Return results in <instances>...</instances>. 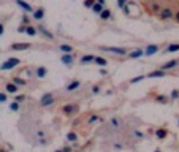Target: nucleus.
Here are the masks:
<instances>
[{"mask_svg": "<svg viewBox=\"0 0 179 152\" xmlns=\"http://www.w3.org/2000/svg\"><path fill=\"white\" fill-rule=\"evenodd\" d=\"M25 33H27V35H30V37H35V35H37V29H35L32 24H29V25L25 27Z\"/></svg>", "mask_w": 179, "mask_h": 152, "instance_id": "4be33fe9", "label": "nucleus"}, {"mask_svg": "<svg viewBox=\"0 0 179 152\" xmlns=\"http://www.w3.org/2000/svg\"><path fill=\"white\" fill-rule=\"evenodd\" d=\"M120 117H111V120H109V125H111L113 128H119L120 127Z\"/></svg>", "mask_w": 179, "mask_h": 152, "instance_id": "412c9836", "label": "nucleus"}, {"mask_svg": "<svg viewBox=\"0 0 179 152\" xmlns=\"http://www.w3.org/2000/svg\"><path fill=\"white\" fill-rule=\"evenodd\" d=\"M95 63L100 65V67H106L108 65V60L105 57H95Z\"/></svg>", "mask_w": 179, "mask_h": 152, "instance_id": "bb28decb", "label": "nucleus"}, {"mask_svg": "<svg viewBox=\"0 0 179 152\" xmlns=\"http://www.w3.org/2000/svg\"><path fill=\"white\" fill-rule=\"evenodd\" d=\"M21 63V60L18 59V57H10L5 63H2L0 65V70L2 72H7V70H11V68H15V67H18Z\"/></svg>", "mask_w": 179, "mask_h": 152, "instance_id": "f257e3e1", "label": "nucleus"}, {"mask_svg": "<svg viewBox=\"0 0 179 152\" xmlns=\"http://www.w3.org/2000/svg\"><path fill=\"white\" fill-rule=\"evenodd\" d=\"M103 10H105V8H103V5H102V3H98V2L92 7V11H94V13H98V15H100V13H102Z\"/></svg>", "mask_w": 179, "mask_h": 152, "instance_id": "c85d7f7f", "label": "nucleus"}, {"mask_svg": "<svg viewBox=\"0 0 179 152\" xmlns=\"http://www.w3.org/2000/svg\"><path fill=\"white\" fill-rule=\"evenodd\" d=\"M154 152H162V150H160V149H155V150H154Z\"/></svg>", "mask_w": 179, "mask_h": 152, "instance_id": "3c124183", "label": "nucleus"}, {"mask_svg": "<svg viewBox=\"0 0 179 152\" xmlns=\"http://www.w3.org/2000/svg\"><path fill=\"white\" fill-rule=\"evenodd\" d=\"M95 3H97V0H84V7L86 8H92Z\"/></svg>", "mask_w": 179, "mask_h": 152, "instance_id": "7c9ffc66", "label": "nucleus"}, {"mask_svg": "<svg viewBox=\"0 0 179 152\" xmlns=\"http://www.w3.org/2000/svg\"><path fill=\"white\" fill-rule=\"evenodd\" d=\"M5 90H7V93H18L19 86L15 84V82H8V84L5 86Z\"/></svg>", "mask_w": 179, "mask_h": 152, "instance_id": "6e6552de", "label": "nucleus"}, {"mask_svg": "<svg viewBox=\"0 0 179 152\" xmlns=\"http://www.w3.org/2000/svg\"><path fill=\"white\" fill-rule=\"evenodd\" d=\"M38 30H40L41 33H43L46 38H49V40H52V38H54V35H52V33H51V32L46 29V27H45L43 24H38Z\"/></svg>", "mask_w": 179, "mask_h": 152, "instance_id": "4468645a", "label": "nucleus"}, {"mask_svg": "<svg viewBox=\"0 0 179 152\" xmlns=\"http://www.w3.org/2000/svg\"><path fill=\"white\" fill-rule=\"evenodd\" d=\"M7 98H8V97H7V92H0V103H5Z\"/></svg>", "mask_w": 179, "mask_h": 152, "instance_id": "4c0bfd02", "label": "nucleus"}, {"mask_svg": "<svg viewBox=\"0 0 179 152\" xmlns=\"http://www.w3.org/2000/svg\"><path fill=\"white\" fill-rule=\"evenodd\" d=\"M76 111H78V105L76 103H70V105L62 106V113L65 116H73V114H76Z\"/></svg>", "mask_w": 179, "mask_h": 152, "instance_id": "20e7f679", "label": "nucleus"}, {"mask_svg": "<svg viewBox=\"0 0 179 152\" xmlns=\"http://www.w3.org/2000/svg\"><path fill=\"white\" fill-rule=\"evenodd\" d=\"M100 49L106 51V52H111V54H116V56H127V52H129L125 48H116V46H103Z\"/></svg>", "mask_w": 179, "mask_h": 152, "instance_id": "f03ea898", "label": "nucleus"}, {"mask_svg": "<svg viewBox=\"0 0 179 152\" xmlns=\"http://www.w3.org/2000/svg\"><path fill=\"white\" fill-rule=\"evenodd\" d=\"M160 5L157 3V2H154L152 5H151V15H152V13H154V15H155V13H160Z\"/></svg>", "mask_w": 179, "mask_h": 152, "instance_id": "cd10ccee", "label": "nucleus"}, {"mask_svg": "<svg viewBox=\"0 0 179 152\" xmlns=\"http://www.w3.org/2000/svg\"><path fill=\"white\" fill-rule=\"evenodd\" d=\"M13 82H15V84H18L19 87L27 84V81H25V79H22V78H19V76H13Z\"/></svg>", "mask_w": 179, "mask_h": 152, "instance_id": "b1692460", "label": "nucleus"}, {"mask_svg": "<svg viewBox=\"0 0 179 152\" xmlns=\"http://www.w3.org/2000/svg\"><path fill=\"white\" fill-rule=\"evenodd\" d=\"M155 100H157L159 103H168V97H167V95H157Z\"/></svg>", "mask_w": 179, "mask_h": 152, "instance_id": "c756f323", "label": "nucleus"}, {"mask_svg": "<svg viewBox=\"0 0 179 152\" xmlns=\"http://www.w3.org/2000/svg\"><path fill=\"white\" fill-rule=\"evenodd\" d=\"M155 136L159 138V140H165V138L168 136V130H167V128H163V127H160V128H157Z\"/></svg>", "mask_w": 179, "mask_h": 152, "instance_id": "dca6fc26", "label": "nucleus"}, {"mask_svg": "<svg viewBox=\"0 0 179 152\" xmlns=\"http://www.w3.org/2000/svg\"><path fill=\"white\" fill-rule=\"evenodd\" d=\"M176 51H179V43H173L165 48V52H176Z\"/></svg>", "mask_w": 179, "mask_h": 152, "instance_id": "5701e85b", "label": "nucleus"}, {"mask_svg": "<svg viewBox=\"0 0 179 152\" xmlns=\"http://www.w3.org/2000/svg\"><path fill=\"white\" fill-rule=\"evenodd\" d=\"M35 75H37V78L43 79V78L48 75V68H46V67H38V68H37V72H35Z\"/></svg>", "mask_w": 179, "mask_h": 152, "instance_id": "2eb2a0df", "label": "nucleus"}, {"mask_svg": "<svg viewBox=\"0 0 179 152\" xmlns=\"http://www.w3.org/2000/svg\"><path fill=\"white\" fill-rule=\"evenodd\" d=\"M10 109H11V111H18V109H19V102H13V103H10Z\"/></svg>", "mask_w": 179, "mask_h": 152, "instance_id": "2f4dec72", "label": "nucleus"}, {"mask_svg": "<svg viewBox=\"0 0 179 152\" xmlns=\"http://www.w3.org/2000/svg\"><path fill=\"white\" fill-rule=\"evenodd\" d=\"M111 16H113V13H111V10H103L102 13H100V18L103 19V21H108V19H111Z\"/></svg>", "mask_w": 179, "mask_h": 152, "instance_id": "aec40b11", "label": "nucleus"}, {"mask_svg": "<svg viewBox=\"0 0 179 152\" xmlns=\"http://www.w3.org/2000/svg\"><path fill=\"white\" fill-rule=\"evenodd\" d=\"M30 46H32L30 43H13L10 48L13 51H25V49H29Z\"/></svg>", "mask_w": 179, "mask_h": 152, "instance_id": "423d86ee", "label": "nucleus"}, {"mask_svg": "<svg viewBox=\"0 0 179 152\" xmlns=\"http://www.w3.org/2000/svg\"><path fill=\"white\" fill-rule=\"evenodd\" d=\"M32 18L37 19V21H41L45 18V8H37L33 13H32Z\"/></svg>", "mask_w": 179, "mask_h": 152, "instance_id": "9d476101", "label": "nucleus"}, {"mask_svg": "<svg viewBox=\"0 0 179 152\" xmlns=\"http://www.w3.org/2000/svg\"><path fill=\"white\" fill-rule=\"evenodd\" d=\"M63 152H72V147H63Z\"/></svg>", "mask_w": 179, "mask_h": 152, "instance_id": "49530a36", "label": "nucleus"}, {"mask_svg": "<svg viewBox=\"0 0 179 152\" xmlns=\"http://www.w3.org/2000/svg\"><path fill=\"white\" fill-rule=\"evenodd\" d=\"M48 143H49V140H48L46 136H45V138H40V140H38V144H40V146H46Z\"/></svg>", "mask_w": 179, "mask_h": 152, "instance_id": "72a5a7b5", "label": "nucleus"}, {"mask_svg": "<svg viewBox=\"0 0 179 152\" xmlns=\"http://www.w3.org/2000/svg\"><path fill=\"white\" fill-rule=\"evenodd\" d=\"M97 120H98V116H97V114H92V116L87 119V122H89V124H94V122H97Z\"/></svg>", "mask_w": 179, "mask_h": 152, "instance_id": "c9c22d12", "label": "nucleus"}, {"mask_svg": "<svg viewBox=\"0 0 179 152\" xmlns=\"http://www.w3.org/2000/svg\"><path fill=\"white\" fill-rule=\"evenodd\" d=\"M73 60H75V59H73L72 54H63V56H62V63L67 65V67H72Z\"/></svg>", "mask_w": 179, "mask_h": 152, "instance_id": "ddd939ff", "label": "nucleus"}, {"mask_svg": "<svg viewBox=\"0 0 179 152\" xmlns=\"http://www.w3.org/2000/svg\"><path fill=\"white\" fill-rule=\"evenodd\" d=\"M159 16H160V19L162 21H168V19H171V18H174V11L171 10V8H162L160 10V13H159Z\"/></svg>", "mask_w": 179, "mask_h": 152, "instance_id": "7ed1b4c3", "label": "nucleus"}, {"mask_svg": "<svg viewBox=\"0 0 179 152\" xmlns=\"http://www.w3.org/2000/svg\"><path fill=\"white\" fill-rule=\"evenodd\" d=\"M79 86H81V82H79L78 79H75V81H72L70 84L67 86V92H73V90H76Z\"/></svg>", "mask_w": 179, "mask_h": 152, "instance_id": "a211bd4d", "label": "nucleus"}, {"mask_svg": "<svg viewBox=\"0 0 179 152\" xmlns=\"http://www.w3.org/2000/svg\"><path fill=\"white\" fill-rule=\"evenodd\" d=\"M179 62H177V59H173V60H168L167 63H163L162 67H160V70H165V72H167V70H171V68H174L176 65H177Z\"/></svg>", "mask_w": 179, "mask_h": 152, "instance_id": "0eeeda50", "label": "nucleus"}, {"mask_svg": "<svg viewBox=\"0 0 179 152\" xmlns=\"http://www.w3.org/2000/svg\"><path fill=\"white\" fill-rule=\"evenodd\" d=\"M60 51L63 54H72L73 52V46H70V45H60Z\"/></svg>", "mask_w": 179, "mask_h": 152, "instance_id": "393cba45", "label": "nucleus"}, {"mask_svg": "<svg viewBox=\"0 0 179 152\" xmlns=\"http://www.w3.org/2000/svg\"><path fill=\"white\" fill-rule=\"evenodd\" d=\"M0 152H7V150H5V149H2V147H0Z\"/></svg>", "mask_w": 179, "mask_h": 152, "instance_id": "8fccbe9b", "label": "nucleus"}, {"mask_svg": "<svg viewBox=\"0 0 179 152\" xmlns=\"http://www.w3.org/2000/svg\"><path fill=\"white\" fill-rule=\"evenodd\" d=\"M22 24H24V25H29V24H30V18L27 16V15L22 16Z\"/></svg>", "mask_w": 179, "mask_h": 152, "instance_id": "58836bf2", "label": "nucleus"}, {"mask_svg": "<svg viewBox=\"0 0 179 152\" xmlns=\"http://www.w3.org/2000/svg\"><path fill=\"white\" fill-rule=\"evenodd\" d=\"M16 5L18 7H21L24 11H27V13H33V8L27 3V2H24V0H16Z\"/></svg>", "mask_w": 179, "mask_h": 152, "instance_id": "1a4fd4ad", "label": "nucleus"}, {"mask_svg": "<svg viewBox=\"0 0 179 152\" xmlns=\"http://www.w3.org/2000/svg\"><path fill=\"white\" fill-rule=\"evenodd\" d=\"M22 100H25V95H18L16 98H15V102H19V103H21Z\"/></svg>", "mask_w": 179, "mask_h": 152, "instance_id": "79ce46f5", "label": "nucleus"}, {"mask_svg": "<svg viewBox=\"0 0 179 152\" xmlns=\"http://www.w3.org/2000/svg\"><path fill=\"white\" fill-rule=\"evenodd\" d=\"M25 27H27V25H24V24H21V25L18 27V32H19V33H25Z\"/></svg>", "mask_w": 179, "mask_h": 152, "instance_id": "a19ab883", "label": "nucleus"}, {"mask_svg": "<svg viewBox=\"0 0 179 152\" xmlns=\"http://www.w3.org/2000/svg\"><path fill=\"white\" fill-rule=\"evenodd\" d=\"M98 92H100V87H98V86H95V87L92 89V93H94V95H95V93H98Z\"/></svg>", "mask_w": 179, "mask_h": 152, "instance_id": "37998d69", "label": "nucleus"}, {"mask_svg": "<svg viewBox=\"0 0 179 152\" xmlns=\"http://www.w3.org/2000/svg\"><path fill=\"white\" fill-rule=\"evenodd\" d=\"M79 62H81V65H87V63H90V62H95V57L90 56V54H86V56L81 57Z\"/></svg>", "mask_w": 179, "mask_h": 152, "instance_id": "f3484780", "label": "nucleus"}, {"mask_svg": "<svg viewBox=\"0 0 179 152\" xmlns=\"http://www.w3.org/2000/svg\"><path fill=\"white\" fill-rule=\"evenodd\" d=\"M3 32H5V25H3V24H0V37L3 35Z\"/></svg>", "mask_w": 179, "mask_h": 152, "instance_id": "c03bdc74", "label": "nucleus"}, {"mask_svg": "<svg viewBox=\"0 0 179 152\" xmlns=\"http://www.w3.org/2000/svg\"><path fill=\"white\" fill-rule=\"evenodd\" d=\"M157 51H159V46H157V45H149V46L144 49V56H154Z\"/></svg>", "mask_w": 179, "mask_h": 152, "instance_id": "f8f14e48", "label": "nucleus"}, {"mask_svg": "<svg viewBox=\"0 0 179 152\" xmlns=\"http://www.w3.org/2000/svg\"><path fill=\"white\" fill-rule=\"evenodd\" d=\"M133 136L138 138V140H143V138H144V135H143L140 130H133Z\"/></svg>", "mask_w": 179, "mask_h": 152, "instance_id": "473e14b6", "label": "nucleus"}, {"mask_svg": "<svg viewBox=\"0 0 179 152\" xmlns=\"http://www.w3.org/2000/svg\"><path fill=\"white\" fill-rule=\"evenodd\" d=\"M54 103V97H52V93H45L43 97H41V100H40V105L41 106H49V105H52Z\"/></svg>", "mask_w": 179, "mask_h": 152, "instance_id": "39448f33", "label": "nucleus"}, {"mask_svg": "<svg viewBox=\"0 0 179 152\" xmlns=\"http://www.w3.org/2000/svg\"><path fill=\"white\" fill-rule=\"evenodd\" d=\"M144 56V49H133L132 52H129V57L130 59H140Z\"/></svg>", "mask_w": 179, "mask_h": 152, "instance_id": "9b49d317", "label": "nucleus"}, {"mask_svg": "<svg viewBox=\"0 0 179 152\" xmlns=\"http://www.w3.org/2000/svg\"><path fill=\"white\" fill-rule=\"evenodd\" d=\"M67 140L70 141V143H75V141H78V135L75 132H68L67 133Z\"/></svg>", "mask_w": 179, "mask_h": 152, "instance_id": "a878e982", "label": "nucleus"}, {"mask_svg": "<svg viewBox=\"0 0 179 152\" xmlns=\"http://www.w3.org/2000/svg\"><path fill=\"white\" fill-rule=\"evenodd\" d=\"M98 3H102V5H105V0H97Z\"/></svg>", "mask_w": 179, "mask_h": 152, "instance_id": "de8ad7c7", "label": "nucleus"}, {"mask_svg": "<svg viewBox=\"0 0 179 152\" xmlns=\"http://www.w3.org/2000/svg\"><path fill=\"white\" fill-rule=\"evenodd\" d=\"M54 152H63V149H57V150H54Z\"/></svg>", "mask_w": 179, "mask_h": 152, "instance_id": "09e8293b", "label": "nucleus"}, {"mask_svg": "<svg viewBox=\"0 0 179 152\" xmlns=\"http://www.w3.org/2000/svg\"><path fill=\"white\" fill-rule=\"evenodd\" d=\"M146 76H136V78H133V79H130V82L132 84H136V82H140V81H143Z\"/></svg>", "mask_w": 179, "mask_h": 152, "instance_id": "f704fd0d", "label": "nucleus"}, {"mask_svg": "<svg viewBox=\"0 0 179 152\" xmlns=\"http://www.w3.org/2000/svg\"><path fill=\"white\" fill-rule=\"evenodd\" d=\"M177 97H179V89H173V90H171V98L176 100Z\"/></svg>", "mask_w": 179, "mask_h": 152, "instance_id": "e433bc0d", "label": "nucleus"}, {"mask_svg": "<svg viewBox=\"0 0 179 152\" xmlns=\"http://www.w3.org/2000/svg\"><path fill=\"white\" fill-rule=\"evenodd\" d=\"M125 3H127V0H117V7L119 8H124V7H125Z\"/></svg>", "mask_w": 179, "mask_h": 152, "instance_id": "ea45409f", "label": "nucleus"}, {"mask_svg": "<svg viewBox=\"0 0 179 152\" xmlns=\"http://www.w3.org/2000/svg\"><path fill=\"white\" fill-rule=\"evenodd\" d=\"M147 76L149 78H163V76H167V72L165 70H155V72H151Z\"/></svg>", "mask_w": 179, "mask_h": 152, "instance_id": "6ab92c4d", "label": "nucleus"}, {"mask_svg": "<svg viewBox=\"0 0 179 152\" xmlns=\"http://www.w3.org/2000/svg\"><path fill=\"white\" fill-rule=\"evenodd\" d=\"M174 19H176V21H177V22H179V10H177V11H176V13H174Z\"/></svg>", "mask_w": 179, "mask_h": 152, "instance_id": "a18cd8bd", "label": "nucleus"}]
</instances>
